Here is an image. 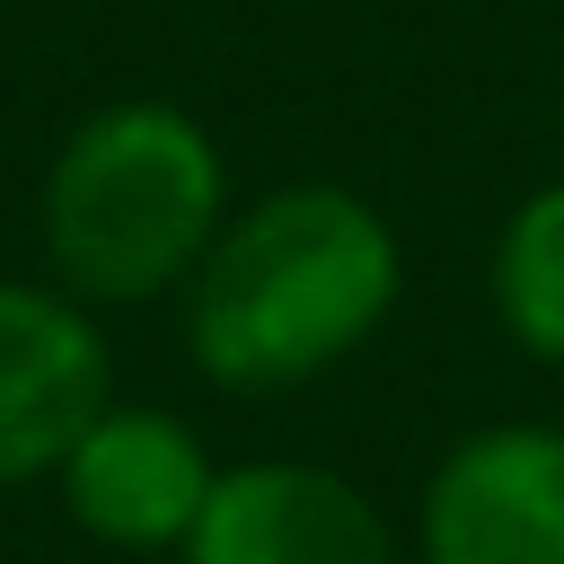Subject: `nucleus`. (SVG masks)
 I'll use <instances>...</instances> for the list:
<instances>
[{
  "instance_id": "f257e3e1",
  "label": "nucleus",
  "mask_w": 564,
  "mask_h": 564,
  "mask_svg": "<svg viewBox=\"0 0 564 564\" xmlns=\"http://www.w3.org/2000/svg\"><path fill=\"white\" fill-rule=\"evenodd\" d=\"M397 291L405 247L388 212L335 176H291L229 203L185 273V361L229 397H282L352 361L397 317Z\"/></svg>"
},
{
  "instance_id": "f03ea898",
  "label": "nucleus",
  "mask_w": 564,
  "mask_h": 564,
  "mask_svg": "<svg viewBox=\"0 0 564 564\" xmlns=\"http://www.w3.org/2000/svg\"><path fill=\"white\" fill-rule=\"evenodd\" d=\"M229 220V159L176 97L88 106L35 185V256L88 308H141L185 291L212 229Z\"/></svg>"
},
{
  "instance_id": "7ed1b4c3",
  "label": "nucleus",
  "mask_w": 564,
  "mask_h": 564,
  "mask_svg": "<svg viewBox=\"0 0 564 564\" xmlns=\"http://www.w3.org/2000/svg\"><path fill=\"white\" fill-rule=\"evenodd\" d=\"M212 441L176 414V405H132V397H106L79 441L62 449L53 467V494L70 511V529L88 546H106L115 564H159L185 546V529L203 520L212 502Z\"/></svg>"
},
{
  "instance_id": "20e7f679",
  "label": "nucleus",
  "mask_w": 564,
  "mask_h": 564,
  "mask_svg": "<svg viewBox=\"0 0 564 564\" xmlns=\"http://www.w3.org/2000/svg\"><path fill=\"white\" fill-rule=\"evenodd\" d=\"M423 564H564V423H476L414 494Z\"/></svg>"
},
{
  "instance_id": "39448f33",
  "label": "nucleus",
  "mask_w": 564,
  "mask_h": 564,
  "mask_svg": "<svg viewBox=\"0 0 564 564\" xmlns=\"http://www.w3.org/2000/svg\"><path fill=\"white\" fill-rule=\"evenodd\" d=\"M115 397V344L88 300L44 273H0V494L53 485L79 423Z\"/></svg>"
},
{
  "instance_id": "423d86ee",
  "label": "nucleus",
  "mask_w": 564,
  "mask_h": 564,
  "mask_svg": "<svg viewBox=\"0 0 564 564\" xmlns=\"http://www.w3.org/2000/svg\"><path fill=\"white\" fill-rule=\"evenodd\" d=\"M176 564H405L388 511L317 458H238L212 476Z\"/></svg>"
},
{
  "instance_id": "0eeeda50",
  "label": "nucleus",
  "mask_w": 564,
  "mask_h": 564,
  "mask_svg": "<svg viewBox=\"0 0 564 564\" xmlns=\"http://www.w3.org/2000/svg\"><path fill=\"white\" fill-rule=\"evenodd\" d=\"M485 291H494L502 335H511L529 361L564 370V176H555V185H529V194L502 212Z\"/></svg>"
}]
</instances>
